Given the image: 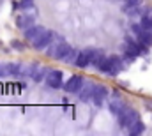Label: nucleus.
Listing matches in <instances>:
<instances>
[{
  "label": "nucleus",
  "instance_id": "f257e3e1",
  "mask_svg": "<svg viewBox=\"0 0 152 136\" xmlns=\"http://www.w3.org/2000/svg\"><path fill=\"white\" fill-rule=\"evenodd\" d=\"M99 71L101 72H106L110 76H117L118 72H122L126 69V62L122 57H117V55H112V57H106L101 64H99Z\"/></svg>",
  "mask_w": 152,
  "mask_h": 136
},
{
  "label": "nucleus",
  "instance_id": "f03ea898",
  "mask_svg": "<svg viewBox=\"0 0 152 136\" xmlns=\"http://www.w3.org/2000/svg\"><path fill=\"white\" fill-rule=\"evenodd\" d=\"M117 118H118V126L122 127V129H126V127H129L131 124H134L136 120H138V113L133 110V108H126L120 115H117Z\"/></svg>",
  "mask_w": 152,
  "mask_h": 136
},
{
  "label": "nucleus",
  "instance_id": "7ed1b4c3",
  "mask_svg": "<svg viewBox=\"0 0 152 136\" xmlns=\"http://www.w3.org/2000/svg\"><path fill=\"white\" fill-rule=\"evenodd\" d=\"M83 87H85V80L81 76H71L67 80V83H64V90L69 94H76V92L80 94Z\"/></svg>",
  "mask_w": 152,
  "mask_h": 136
},
{
  "label": "nucleus",
  "instance_id": "20e7f679",
  "mask_svg": "<svg viewBox=\"0 0 152 136\" xmlns=\"http://www.w3.org/2000/svg\"><path fill=\"white\" fill-rule=\"evenodd\" d=\"M46 85H50L51 88H60L62 83V71L57 69H50V72L46 74Z\"/></svg>",
  "mask_w": 152,
  "mask_h": 136
},
{
  "label": "nucleus",
  "instance_id": "39448f33",
  "mask_svg": "<svg viewBox=\"0 0 152 136\" xmlns=\"http://www.w3.org/2000/svg\"><path fill=\"white\" fill-rule=\"evenodd\" d=\"M34 16H36V14H20V16L16 18V27L21 29V30H27V29L34 27V25H36V18H34Z\"/></svg>",
  "mask_w": 152,
  "mask_h": 136
},
{
  "label": "nucleus",
  "instance_id": "423d86ee",
  "mask_svg": "<svg viewBox=\"0 0 152 136\" xmlns=\"http://www.w3.org/2000/svg\"><path fill=\"white\" fill-rule=\"evenodd\" d=\"M108 97V88L104 85H94V97L92 101L96 106H103V101Z\"/></svg>",
  "mask_w": 152,
  "mask_h": 136
},
{
  "label": "nucleus",
  "instance_id": "0eeeda50",
  "mask_svg": "<svg viewBox=\"0 0 152 136\" xmlns=\"http://www.w3.org/2000/svg\"><path fill=\"white\" fill-rule=\"evenodd\" d=\"M53 37H55V34H53V32L46 30V32L41 35L36 42H32V46H34L36 50H44V48H48V46L53 42Z\"/></svg>",
  "mask_w": 152,
  "mask_h": 136
},
{
  "label": "nucleus",
  "instance_id": "6e6552de",
  "mask_svg": "<svg viewBox=\"0 0 152 136\" xmlns=\"http://www.w3.org/2000/svg\"><path fill=\"white\" fill-rule=\"evenodd\" d=\"M44 32H46V29H44V27H41V25H34V27H30V29H27V30H25V37H27L30 42H36V41H37Z\"/></svg>",
  "mask_w": 152,
  "mask_h": 136
},
{
  "label": "nucleus",
  "instance_id": "1a4fd4ad",
  "mask_svg": "<svg viewBox=\"0 0 152 136\" xmlns=\"http://www.w3.org/2000/svg\"><path fill=\"white\" fill-rule=\"evenodd\" d=\"M69 51H71V46H69L67 42H64V41H60V42L57 44V48H55V53H53V58H57V60H66V57L69 55Z\"/></svg>",
  "mask_w": 152,
  "mask_h": 136
},
{
  "label": "nucleus",
  "instance_id": "9d476101",
  "mask_svg": "<svg viewBox=\"0 0 152 136\" xmlns=\"http://www.w3.org/2000/svg\"><path fill=\"white\" fill-rule=\"evenodd\" d=\"M90 57H92V50H81L80 55H78L76 66H78V67H87V66L90 64Z\"/></svg>",
  "mask_w": 152,
  "mask_h": 136
},
{
  "label": "nucleus",
  "instance_id": "9b49d317",
  "mask_svg": "<svg viewBox=\"0 0 152 136\" xmlns=\"http://www.w3.org/2000/svg\"><path fill=\"white\" fill-rule=\"evenodd\" d=\"M92 97H94V83H88V85H85V87L81 88L80 99H81L83 102H88Z\"/></svg>",
  "mask_w": 152,
  "mask_h": 136
},
{
  "label": "nucleus",
  "instance_id": "f8f14e48",
  "mask_svg": "<svg viewBox=\"0 0 152 136\" xmlns=\"http://www.w3.org/2000/svg\"><path fill=\"white\" fill-rule=\"evenodd\" d=\"M126 108H127V106L122 102V99H120V97H115L113 101L110 102V111H112L113 115H120Z\"/></svg>",
  "mask_w": 152,
  "mask_h": 136
},
{
  "label": "nucleus",
  "instance_id": "ddd939ff",
  "mask_svg": "<svg viewBox=\"0 0 152 136\" xmlns=\"http://www.w3.org/2000/svg\"><path fill=\"white\" fill-rule=\"evenodd\" d=\"M104 58H106V57H104V51H103V50H92V57H90V64H92V66L99 67V64H101Z\"/></svg>",
  "mask_w": 152,
  "mask_h": 136
},
{
  "label": "nucleus",
  "instance_id": "4468645a",
  "mask_svg": "<svg viewBox=\"0 0 152 136\" xmlns=\"http://www.w3.org/2000/svg\"><path fill=\"white\" fill-rule=\"evenodd\" d=\"M127 131H129V135H131V136L142 135V133L145 131V124H143L142 120H136L134 124H131V126L127 127Z\"/></svg>",
  "mask_w": 152,
  "mask_h": 136
},
{
  "label": "nucleus",
  "instance_id": "2eb2a0df",
  "mask_svg": "<svg viewBox=\"0 0 152 136\" xmlns=\"http://www.w3.org/2000/svg\"><path fill=\"white\" fill-rule=\"evenodd\" d=\"M136 39H138V42H140L142 46H145V48H151V46H152V32L143 30L142 34L136 37Z\"/></svg>",
  "mask_w": 152,
  "mask_h": 136
},
{
  "label": "nucleus",
  "instance_id": "dca6fc26",
  "mask_svg": "<svg viewBox=\"0 0 152 136\" xmlns=\"http://www.w3.org/2000/svg\"><path fill=\"white\" fill-rule=\"evenodd\" d=\"M48 72H50V69L42 67V69H39V71H36L32 78H34V81H36V83H39V81H41V80H42V78H44V76L48 74Z\"/></svg>",
  "mask_w": 152,
  "mask_h": 136
},
{
  "label": "nucleus",
  "instance_id": "f3484780",
  "mask_svg": "<svg viewBox=\"0 0 152 136\" xmlns=\"http://www.w3.org/2000/svg\"><path fill=\"white\" fill-rule=\"evenodd\" d=\"M78 55H80V51L71 50V51H69V55L66 57V60H64V62H67V64H76V60H78Z\"/></svg>",
  "mask_w": 152,
  "mask_h": 136
},
{
  "label": "nucleus",
  "instance_id": "a211bd4d",
  "mask_svg": "<svg viewBox=\"0 0 152 136\" xmlns=\"http://www.w3.org/2000/svg\"><path fill=\"white\" fill-rule=\"evenodd\" d=\"M142 27H143V30L152 32V20H149L147 16H143V18H142Z\"/></svg>",
  "mask_w": 152,
  "mask_h": 136
},
{
  "label": "nucleus",
  "instance_id": "6ab92c4d",
  "mask_svg": "<svg viewBox=\"0 0 152 136\" xmlns=\"http://www.w3.org/2000/svg\"><path fill=\"white\" fill-rule=\"evenodd\" d=\"M131 32H133V34H134L136 37H138V35H140L142 32H143V27H142V23H140V25L133 23V25H131Z\"/></svg>",
  "mask_w": 152,
  "mask_h": 136
},
{
  "label": "nucleus",
  "instance_id": "aec40b11",
  "mask_svg": "<svg viewBox=\"0 0 152 136\" xmlns=\"http://www.w3.org/2000/svg\"><path fill=\"white\" fill-rule=\"evenodd\" d=\"M11 48H12V50H18V51H23V50H25V46H23L20 41H16V39L11 41Z\"/></svg>",
  "mask_w": 152,
  "mask_h": 136
},
{
  "label": "nucleus",
  "instance_id": "412c9836",
  "mask_svg": "<svg viewBox=\"0 0 152 136\" xmlns=\"http://www.w3.org/2000/svg\"><path fill=\"white\" fill-rule=\"evenodd\" d=\"M143 16H147L149 20H152V7H145L143 9Z\"/></svg>",
  "mask_w": 152,
  "mask_h": 136
}]
</instances>
